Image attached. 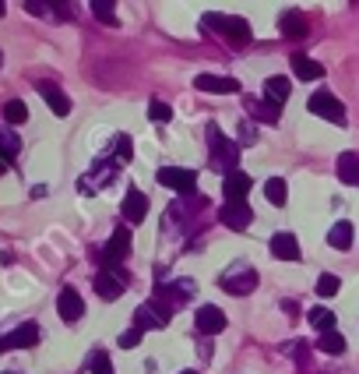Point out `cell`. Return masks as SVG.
I'll use <instances>...</instances> for the list:
<instances>
[{
	"instance_id": "obj_1",
	"label": "cell",
	"mask_w": 359,
	"mask_h": 374,
	"mask_svg": "<svg viewBox=\"0 0 359 374\" xmlns=\"http://www.w3.org/2000/svg\"><path fill=\"white\" fill-rule=\"evenodd\" d=\"M204 25L215 28L233 50H243L250 39H254V28L247 18H236V14H204Z\"/></svg>"
},
{
	"instance_id": "obj_2",
	"label": "cell",
	"mask_w": 359,
	"mask_h": 374,
	"mask_svg": "<svg viewBox=\"0 0 359 374\" xmlns=\"http://www.w3.org/2000/svg\"><path fill=\"white\" fill-rule=\"evenodd\" d=\"M208 149H211V166H215V170H226V177H229V173H236V163H240V145H236V141H229V138L219 131V124H208Z\"/></svg>"
},
{
	"instance_id": "obj_3",
	"label": "cell",
	"mask_w": 359,
	"mask_h": 374,
	"mask_svg": "<svg viewBox=\"0 0 359 374\" xmlns=\"http://www.w3.org/2000/svg\"><path fill=\"white\" fill-rule=\"evenodd\" d=\"M127 255H131V230H127V226H116V230L109 233V244L102 247V265H106V269H116Z\"/></svg>"
},
{
	"instance_id": "obj_4",
	"label": "cell",
	"mask_w": 359,
	"mask_h": 374,
	"mask_svg": "<svg viewBox=\"0 0 359 374\" xmlns=\"http://www.w3.org/2000/svg\"><path fill=\"white\" fill-rule=\"evenodd\" d=\"M306 106H310V113H317V117H324V120L346 127V106L335 99V92H314Z\"/></svg>"
},
{
	"instance_id": "obj_5",
	"label": "cell",
	"mask_w": 359,
	"mask_h": 374,
	"mask_svg": "<svg viewBox=\"0 0 359 374\" xmlns=\"http://www.w3.org/2000/svg\"><path fill=\"white\" fill-rule=\"evenodd\" d=\"M155 181L162 187H170V191L190 194V191L197 187V173H194V170H183V166H162V170L155 173Z\"/></svg>"
},
{
	"instance_id": "obj_6",
	"label": "cell",
	"mask_w": 359,
	"mask_h": 374,
	"mask_svg": "<svg viewBox=\"0 0 359 374\" xmlns=\"http://www.w3.org/2000/svg\"><path fill=\"white\" fill-rule=\"evenodd\" d=\"M219 219H222V226H229L233 233H240V230H247L254 223V212H250L247 201H226L219 208Z\"/></svg>"
},
{
	"instance_id": "obj_7",
	"label": "cell",
	"mask_w": 359,
	"mask_h": 374,
	"mask_svg": "<svg viewBox=\"0 0 359 374\" xmlns=\"http://www.w3.org/2000/svg\"><path fill=\"white\" fill-rule=\"evenodd\" d=\"M254 286H258V272L247 269V265H240V269L222 276V289L233 293V296H247V293H254Z\"/></svg>"
},
{
	"instance_id": "obj_8",
	"label": "cell",
	"mask_w": 359,
	"mask_h": 374,
	"mask_svg": "<svg viewBox=\"0 0 359 374\" xmlns=\"http://www.w3.org/2000/svg\"><path fill=\"white\" fill-rule=\"evenodd\" d=\"M57 311H60V318L67 321V325H74V321H82L85 318V300H82V293L78 289H60V296H57Z\"/></svg>"
},
{
	"instance_id": "obj_9",
	"label": "cell",
	"mask_w": 359,
	"mask_h": 374,
	"mask_svg": "<svg viewBox=\"0 0 359 374\" xmlns=\"http://www.w3.org/2000/svg\"><path fill=\"white\" fill-rule=\"evenodd\" d=\"M28 346H39V325H32V321L18 325L11 336L0 339V353L4 350H28Z\"/></svg>"
},
{
	"instance_id": "obj_10",
	"label": "cell",
	"mask_w": 359,
	"mask_h": 374,
	"mask_svg": "<svg viewBox=\"0 0 359 374\" xmlns=\"http://www.w3.org/2000/svg\"><path fill=\"white\" fill-rule=\"evenodd\" d=\"M194 325H197V332H201V336H219V332L226 328V314H222V307L204 304V307L194 314Z\"/></svg>"
},
{
	"instance_id": "obj_11",
	"label": "cell",
	"mask_w": 359,
	"mask_h": 374,
	"mask_svg": "<svg viewBox=\"0 0 359 374\" xmlns=\"http://www.w3.org/2000/svg\"><path fill=\"white\" fill-rule=\"evenodd\" d=\"M145 215H148V194L138 191V187H131V191L123 194V219H127L131 226H138V223H145Z\"/></svg>"
},
{
	"instance_id": "obj_12",
	"label": "cell",
	"mask_w": 359,
	"mask_h": 374,
	"mask_svg": "<svg viewBox=\"0 0 359 374\" xmlns=\"http://www.w3.org/2000/svg\"><path fill=\"white\" fill-rule=\"evenodd\" d=\"M268 247L278 262H299V240H296V233H289V230H278V233L271 237Z\"/></svg>"
},
{
	"instance_id": "obj_13",
	"label": "cell",
	"mask_w": 359,
	"mask_h": 374,
	"mask_svg": "<svg viewBox=\"0 0 359 374\" xmlns=\"http://www.w3.org/2000/svg\"><path fill=\"white\" fill-rule=\"evenodd\" d=\"M194 89L197 92H211V95H233L240 92V82L236 78H219V75H197Z\"/></svg>"
},
{
	"instance_id": "obj_14",
	"label": "cell",
	"mask_w": 359,
	"mask_h": 374,
	"mask_svg": "<svg viewBox=\"0 0 359 374\" xmlns=\"http://www.w3.org/2000/svg\"><path fill=\"white\" fill-rule=\"evenodd\" d=\"M278 28H282V36H285V39H303V36L310 32V25H306V14H303V11H296V7L282 11V18H278Z\"/></svg>"
},
{
	"instance_id": "obj_15",
	"label": "cell",
	"mask_w": 359,
	"mask_h": 374,
	"mask_svg": "<svg viewBox=\"0 0 359 374\" xmlns=\"http://www.w3.org/2000/svg\"><path fill=\"white\" fill-rule=\"evenodd\" d=\"M250 177L243 173V170H236V173H229V177H222V194H226V201H247V194H250Z\"/></svg>"
},
{
	"instance_id": "obj_16",
	"label": "cell",
	"mask_w": 359,
	"mask_h": 374,
	"mask_svg": "<svg viewBox=\"0 0 359 374\" xmlns=\"http://www.w3.org/2000/svg\"><path fill=\"white\" fill-rule=\"evenodd\" d=\"M95 293H99L102 300H120V296H123V276H116V272H99V276H95Z\"/></svg>"
},
{
	"instance_id": "obj_17",
	"label": "cell",
	"mask_w": 359,
	"mask_h": 374,
	"mask_svg": "<svg viewBox=\"0 0 359 374\" xmlns=\"http://www.w3.org/2000/svg\"><path fill=\"white\" fill-rule=\"evenodd\" d=\"M292 75L299 82H317V78H324V68L317 60H310L306 53H292Z\"/></svg>"
},
{
	"instance_id": "obj_18",
	"label": "cell",
	"mask_w": 359,
	"mask_h": 374,
	"mask_svg": "<svg viewBox=\"0 0 359 374\" xmlns=\"http://www.w3.org/2000/svg\"><path fill=\"white\" fill-rule=\"evenodd\" d=\"M39 95L46 99V106H50V109H53L57 117H67V113H71V99H67V95L60 92L57 85H50V82H43V85H39Z\"/></svg>"
},
{
	"instance_id": "obj_19",
	"label": "cell",
	"mask_w": 359,
	"mask_h": 374,
	"mask_svg": "<svg viewBox=\"0 0 359 374\" xmlns=\"http://www.w3.org/2000/svg\"><path fill=\"white\" fill-rule=\"evenodd\" d=\"M170 321L152 307V304H141L138 311H134V328H141V332H148V328H166Z\"/></svg>"
},
{
	"instance_id": "obj_20",
	"label": "cell",
	"mask_w": 359,
	"mask_h": 374,
	"mask_svg": "<svg viewBox=\"0 0 359 374\" xmlns=\"http://www.w3.org/2000/svg\"><path fill=\"white\" fill-rule=\"evenodd\" d=\"M289 89H292V85H289V78L271 75L268 82H265V99H268L271 106H278V109H282V102L289 99Z\"/></svg>"
},
{
	"instance_id": "obj_21",
	"label": "cell",
	"mask_w": 359,
	"mask_h": 374,
	"mask_svg": "<svg viewBox=\"0 0 359 374\" xmlns=\"http://www.w3.org/2000/svg\"><path fill=\"white\" fill-rule=\"evenodd\" d=\"M328 244L335 247V251H349L353 247V223H335L331 230H328Z\"/></svg>"
},
{
	"instance_id": "obj_22",
	"label": "cell",
	"mask_w": 359,
	"mask_h": 374,
	"mask_svg": "<svg viewBox=\"0 0 359 374\" xmlns=\"http://www.w3.org/2000/svg\"><path fill=\"white\" fill-rule=\"evenodd\" d=\"M338 177H342V184L359 187V152H342L338 156Z\"/></svg>"
},
{
	"instance_id": "obj_23",
	"label": "cell",
	"mask_w": 359,
	"mask_h": 374,
	"mask_svg": "<svg viewBox=\"0 0 359 374\" xmlns=\"http://www.w3.org/2000/svg\"><path fill=\"white\" fill-rule=\"evenodd\" d=\"M18 152H21L18 134H14L11 127H0V159H4V163H11V159H18Z\"/></svg>"
},
{
	"instance_id": "obj_24",
	"label": "cell",
	"mask_w": 359,
	"mask_h": 374,
	"mask_svg": "<svg viewBox=\"0 0 359 374\" xmlns=\"http://www.w3.org/2000/svg\"><path fill=\"white\" fill-rule=\"evenodd\" d=\"M247 109H250L261 124H278V120H282V109L271 106V102H254V99H247Z\"/></svg>"
},
{
	"instance_id": "obj_25",
	"label": "cell",
	"mask_w": 359,
	"mask_h": 374,
	"mask_svg": "<svg viewBox=\"0 0 359 374\" xmlns=\"http://www.w3.org/2000/svg\"><path fill=\"white\" fill-rule=\"evenodd\" d=\"M306 321H310L314 328H321V336H324V332H335V314H331L328 307H310Z\"/></svg>"
},
{
	"instance_id": "obj_26",
	"label": "cell",
	"mask_w": 359,
	"mask_h": 374,
	"mask_svg": "<svg viewBox=\"0 0 359 374\" xmlns=\"http://www.w3.org/2000/svg\"><path fill=\"white\" fill-rule=\"evenodd\" d=\"M317 346H321L324 353H331V357H342V353H346V336H342V332H324V336L317 339Z\"/></svg>"
},
{
	"instance_id": "obj_27",
	"label": "cell",
	"mask_w": 359,
	"mask_h": 374,
	"mask_svg": "<svg viewBox=\"0 0 359 374\" xmlns=\"http://www.w3.org/2000/svg\"><path fill=\"white\" fill-rule=\"evenodd\" d=\"M265 194H268L271 205H285V201H289V184H285L282 177H271L268 184H265Z\"/></svg>"
},
{
	"instance_id": "obj_28",
	"label": "cell",
	"mask_w": 359,
	"mask_h": 374,
	"mask_svg": "<svg viewBox=\"0 0 359 374\" xmlns=\"http://www.w3.org/2000/svg\"><path fill=\"white\" fill-rule=\"evenodd\" d=\"M4 120H7V124H25V120H28V106H25L21 99H11V102L4 106Z\"/></svg>"
},
{
	"instance_id": "obj_29",
	"label": "cell",
	"mask_w": 359,
	"mask_h": 374,
	"mask_svg": "<svg viewBox=\"0 0 359 374\" xmlns=\"http://www.w3.org/2000/svg\"><path fill=\"white\" fill-rule=\"evenodd\" d=\"M148 120H152V124H170V120H173V109H170V102H162V99H152V102H148Z\"/></svg>"
},
{
	"instance_id": "obj_30",
	"label": "cell",
	"mask_w": 359,
	"mask_h": 374,
	"mask_svg": "<svg viewBox=\"0 0 359 374\" xmlns=\"http://www.w3.org/2000/svg\"><path fill=\"white\" fill-rule=\"evenodd\" d=\"M89 7L102 25H116V11H113V4H106V0H92Z\"/></svg>"
},
{
	"instance_id": "obj_31",
	"label": "cell",
	"mask_w": 359,
	"mask_h": 374,
	"mask_svg": "<svg viewBox=\"0 0 359 374\" xmlns=\"http://www.w3.org/2000/svg\"><path fill=\"white\" fill-rule=\"evenodd\" d=\"M338 289H342V279H338V276H331V272H324V276L317 279V296H324V300H328V296H335Z\"/></svg>"
},
{
	"instance_id": "obj_32",
	"label": "cell",
	"mask_w": 359,
	"mask_h": 374,
	"mask_svg": "<svg viewBox=\"0 0 359 374\" xmlns=\"http://www.w3.org/2000/svg\"><path fill=\"white\" fill-rule=\"evenodd\" d=\"M89 368H92V374H116L113 364H109V353H106V350H95V353H92Z\"/></svg>"
},
{
	"instance_id": "obj_33",
	"label": "cell",
	"mask_w": 359,
	"mask_h": 374,
	"mask_svg": "<svg viewBox=\"0 0 359 374\" xmlns=\"http://www.w3.org/2000/svg\"><path fill=\"white\" fill-rule=\"evenodd\" d=\"M141 336H145L141 328H127V332L116 339V346H123V350H134V346H141Z\"/></svg>"
},
{
	"instance_id": "obj_34",
	"label": "cell",
	"mask_w": 359,
	"mask_h": 374,
	"mask_svg": "<svg viewBox=\"0 0 359 374\" xmlns=\"http://www.w3.org/2000/svg\"><path fill=\"white\" fill-rule=\"evenodd\" d=\"M134 156V149H131V138L127 134H116V163H127Z\"/></svg>"
},
{
	"instance_id": "obj_35",
	"label": "cell",
	"mask_w": 359,
	"mask_h": 374,
	"mask_svg": "<svg viewBox=\"0 0 359 374\" xmlns=\"http://www.w3.org/2000/svg\"><path fill=\"white\" fill-rule=\"evenodd\" d=\"M25 7H28V14H43V11H46V7H50V4H35V0H28V4H25Z\"/></svg>"
},
{
	"instance_id": "obj_36",
	"label": "cell",
	"mask_w": 359,
	"mask_h": 374,
	"mask_svg": "<svg viewBox=\"0 0 359 374\" xmlns=\"http://www.w3.org/2000/svg\"><path fill=\"white\" fill-rule=\"evenodd\" d=\"M4 173H7V163H4V159H0V177H4Z\"/></svg>"
},
{
	"instance_id": "obj_37",
	"label": "cell",
	"mask_w": 359,
	"mask_h": 374,
	"mask_svg": "<svg viewBox=\"0 0 359 374\" xmlns=\"http://www.w3.org/2000/svg\"><path fill=\"white\" fill-rule=\"evenodd\" d=\"M0 18H4V4H0Z\"/></svg>"
},
{
	"instance_id": "obj_38",
	"label": "cell",
	"mask_w": 359,
	"mask_h": 374,
	"mask_svg": "<svg viewBox=\"0 0 359 374\" xmlns=\"http://www.w3.org/2000/svg\"><path fill=\"white\" fill-rule=\"evenodd\" d=\"M180 374H197V371H180Z\"/></svg>"
},
{
	"instance_id": "obj_39",
	"label": "cell",
	"mask_w": 359,
	"mask_h": 374,
	"mask_svg": "<svg viewBox=\"0 0 359 374\" xmlns=\"http://www.w3.org/2000/svg\"><path fill=\"white\" fill-rule=\"evenodd\" d=\"M0 64H4V53H0Z\"/></svg>"
}]
</instances>
